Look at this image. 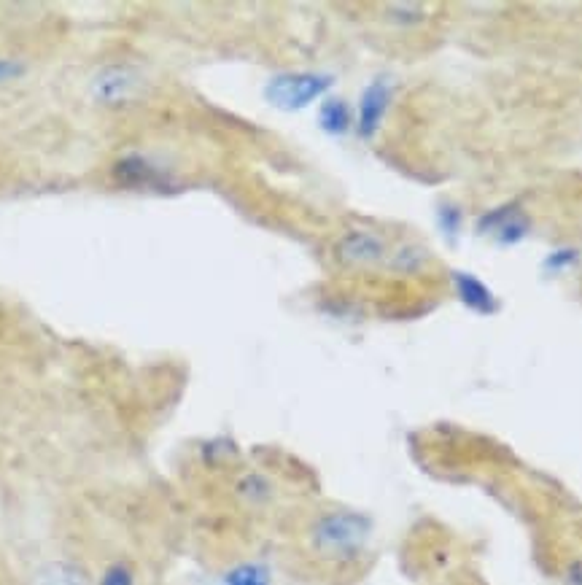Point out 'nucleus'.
<instances>
[{"instance_id": "obj_1", "label": "nucleus", "mask_w": 582, "mask_h": 585, "mask_svg": "<svg viewBox=\"0 0 582 585\" xmlns=\"http://www.w3.org/2000/svg\"><path fill=\"white\" fill-rule=\"evenodd\" d=\"M372 521L356 510H329L321 513L308 529V545L318 559L345 561L359 559L370 545Z\"/></svg>"}, {"instance_id": "obj_2", "label": "nucleus", "mask_w": 582, "mask_h": 585, "mask_svg": "<svg viewBox=\"0 0 582 585\" xmlns=\"http://www.w3.org/2000/svg\"><path fill=\"white\" fill-rule=\"evenodd\" d=\"M329 87H332V76L327 73H278L267 81L265 98L270 106L281 111H300L321 95H327Z\"/></svg>"}, {"instance_id": "obj_3", "label": "nucleus", "mask_w": 582, "mask_h": 585, "mask_svg": "<svg viewBox=\"0 0 582 585\" xmlns=\"http://www.w3.org/2000/svg\"><path fill=\"white\" fill-rule=\"evenodd\" d=\"M141 87V76L130 65H108L92 79V98L103 106H122L133 100Z\"/></svg>"}, {"instance_id": "obj_4", "label": "nucleus", "mask_w": 582, "mask_h": 585, "mask_svg": "<svg viewBox=\"0 0 582 585\" xmlns=\"http://www.w3.org/2000/svg\"><path fill=\"white\" fill-rule=\"evenodd\" d=\"M335 257L345 267H372L386 257V240L378 232L353 230L337 240Z\"/></svg>"}, {"instance_id": "obj_5", "label": "nucleus", "mask_w": 582, "mask_h": 585, "mask_svg": "<svg viewBox=\"0 0 582 585\" xmlns=\"http://www.w3.org/2000/svg\"><path fill=\"white\" fill-rule=\"evenodd\" d=\"M391 95H394V87L383 76L364 87L362 100H359V116H356V130L364 141L378 133L380 125H383V116L391 106Z\"/></svg>"}, {"instance_id": "obj_6", "label": "nucleus", "mask_w": 582, "mask_h": 585, "mask_svg": "<svg viewBox=\"0 0 582 585\" xmlns=\"http://www.w3.org/2000/svg\"><path fill=\"white\" fill-rule=\"evenodd\" d=\"M114 178L124 187H165L168 184V173L149 162L141 154H127L114 165Z\"/></svg>"}, {"instance_id": "obj_7", "label": "nucleus", "mask_w": 582, "mask_h": 585, "mask_svg": "<svg viewBox=\"0 0 582 585\" xmlns=\"http://www.w3.org/2000/svg\"><path fill=\"white\" fill-rule=\"evenodd\" d=\"M485 235H491L496 243H504V246H512L526 235L529 230V219L523 216V211H518L515 205H507V208H499V211L485 213L483 222H480Z\"/></svg>"}, {"instance_id": "obj_8", "label": "nucleus", "mask_w": 582, "mask_h": 585, "mask_svg": "<svg viewBox=\"0 0 582 585\" xmlns=\"http://www.w3.org/2000/svg\"><path fill=\"white\" fill-rule=\"evenodd\" d=\"M453 284H456V292H459L461 302L472 308L477 313H494L499 308V302L491 294V289L483 284V281H477L475 275L469 273H456L453 275Z\"/></svg>"}, {"instance_id": "obj_9", "label": "nucleus", "mask_w": 582, "mask_h": 585, "mask_svg": "<svg viewBox=\"0 0 582 585\" xmlns=\"http://www.w3.org/2000/svg\"><path fill=\"white\" fill-rule=\"evenodd\" d=\"M33 585H89L87 572L71 561H49L36 572Z\"/></svg>"}, {"instance_id": "obj_10", "label": "nucleus", "mask_w": 582, "mask_h": 585, "mask_svg": "<svg viewBox=\"0 0 582 585\" xmlns=\"http://www.w3.org/2000/svg\"><path fill=\"white\" fill-rule=\"evenodd\" d=\"M318 122H321V130L329 135H345L351 130V108L345 106V100L329 98L321 103V111H318Z\"/></svg>"}, {"instance_id": "obj_11", "label": "nucleus", "mask_w": 582, "mask_h": 585, "mask_svg": "<svg viewBox=\"0 0 582 585\" xmlns=\"http://www.w3.org/2000/svg\"><path fill=\"white\" fill-rule=\"evenodd\" d=\"M224 585H273V575L265 564L246 561L224 572Z\"/></svg>"}, {"instance_id": "obj_12", "label": "nucleus", "mask_w": 582, "mask_h": 585, "mask_svg": "<svg viewBox=\"0 0 582 585\" xmlns=\"http://www.w3.org/2000/svg\"><path fill=\"white\" fill-rule=\"evenodd\" d=\"M238 494L246 499L248 505H265L267 499L273 497V483L265 475L251 472V475H243L238 480Z\"/></svg>"}, {"instance_id": "obj_13", "label": "nucleus", "mask_w": 582, "mask_h": 585, "mask_svg": "<svg viewBox=\"0 0 582 585\" xmlns=\"http://www.w3.org/2000/svg\"><path fill=\"white\" fill-rule=\"evenodd\" d=\"M97 585H135V572L127 561H111L103 575L97 580Z\"/></svg>"}, {"instance_id": "obj_14", "label": "nucleus", "mask_w": 582, "mask_h": 585, "mask_svg": "<svg viewBox=\"0 0 582 585\" xmlns=\"http://www.w3.org/2000/svg\"><path fill=\"white\" fill-rule=\"evenodd\" d=\"M22 73H25V65L17 63V60H0V84H3V81L17 79Z\"/></svg>"}, {"instance_id": "obj_15", "label": "nucleus", "mask_w": 582, "mask_h": 585, "mask_svg": "<svg viewBox=\"0 0 582 585\" xmlns=\"http://www.w3.org/2000/svg\"><path fill=\"white\" fill-rule=\"evenodd\" d=\"M574 262V251H558V254H553V257L547 259V265L550 267H556V270H566V267L572 265Z\"/></svg>"}, {"instance_id": "obj_16", "label": "nucleus", "mask_w": 582, "mask_h": 585, "mask_svg": "<svg viewBox=\"0 0 582 585\" xmlns=\"http://www.w3.org/2000/svg\"><path fill=\"white\" fill-rule=\"evenodd\" d=\"M569 585H582V564H574L569 569Z\"/></svg>"}]
</instances>
